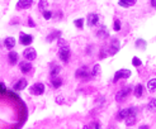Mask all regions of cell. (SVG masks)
Wrapping results in <instances>:
<instances>
[{
	"label": "cell",
	"mask_w": 156,
	"mask_h": 129,
	"mask_svg": "<svg viewBox=\"0 0 156 129\" xmlns=\"http://www.w3.org/2000/svg\"><path fill=\"white\" fill-rule=\"evenodd\" d=\"M42 15H43V18H45L46 20H50V19L52 18V17H54V11H51V10L47 9V10H45V11L42 13Z\"/></svg>",
	"instance_id": "f546056e"
},
{
	"label": "cell",
	"mask_w": 156,
	"mask_h": 129,
	"mask_svg": "<svg viewBox=\"0 0 156 129\" xmlns=\"http://www.w3.org/2000/svg\"><path fill=\"white\" fill-rule=\"evenodd\" d=\"M27 85H28V81H27V78H20V80H18L15 84H14V86H13V89L15 90V91H22V90H24L25 87H27Z\"/></svg>",
	"instance_id": "7c38bea8"
},
{
	"label": "cell",
	"mask_w": 156,
	"mask_h": 129,
	"mask_svg": "<svg viewBox=\"0 0 156 129\" xmlns=\"http://www.w3.org/2000/svg\"><path fill=\"white\" fill-rule=\"evenodd\" d=\"M45 85L42 82H36L33 84L31 87H29V92H31V95H34V96H40V95H43L45 94Z\"/></svg>",
	"instance_id": "277c9868"
},
{
	"label": "cell",
	"mask_w": 156,
	"mask_h": 129,
	"mask_svg": "<svg viewBox=\"0 0 156 129\" xmlns=\"http://www.w3.org/2000/svg\"><path fill=\"white\" fill-rule=\"evenodd\" d=\"M131 74L132 72L129 71L128 68H121L114 74V77H113V81H112V82L116 84V82H118L119 80H122V78L123 80H127L129 76H131Z\"/></svg>",
	"instance_id": "3957f363"
},
{
	"label": "cell",
	"mask_w": 156,
	"mask_h": 129,
	"mask_svg": "<svg viewBox=\"0 0 156 129\" xmlns=\"http://www.w3.org/2000/svg\"><path fill=\"white\" fill-rule=\"evenodd\" d=\"M135 4H136V0H129V1H125V0H121V1H118V5H119V7H123V8L133 7Z\"/></svg>",
	"instance_id": "603a6c76"
},
{
	"label": "cell",
	"mask_w": 156,
	"mask_h": 129,
	"mask_svg": "<svg viewBox=\"0 0 156 129\" xmlns=\"http://www.w3.org/2000/svg\"><path fill=\"white\" fill-rule=\"evenodd\" d=\"M57 46H58V48H62V47H69V43H67L66 39H64V38H58Z\"/></svg>",
	"instance_id": "4dcf8cb0"
},
{
	"label": "cell",
	"mask_w": 156,
	"mask_h": 129,
	"mask_svg": "<svg viewBox=\"0 0 156 129\" xmlns=\"http://www.w3.org/2000/svg\"><path fill=\"white\" fill-rule=\"evenodd\" d=\"M8 61H9L10 66H15L19 61V55L15 51H9V53H8Z\"/></svg>",
	"instance_id": "4fadbf2b"
},
{
	"label": "cell",
	"mask_w": 156,
	"mask_h": 129,
	"mask_svg": "<svg viewBox=\"0 0 156 129\" xmlns=\"http://www.w3.org/2000/svg\"><path fill=\"white\" fill-rule=\"evenodd\" d=\"M60 72H61V66H58V64H55V66L51 68V71H50V75H51V78L57 77Z\"/></svg>",
	"instance_id": "7402d4cb"
},
{
	"label": "cell",
	"mask_w": 156,
	"mask_h": 129,
	"mask_svg": "<svg viewBox=\"0 0 156 129\" xmlns=\"http://www.w3.org/2000/svg\"><path fill=\"white\" fill-rule=\"evenodd\" d=\"M132 64H133L135 67H140V66H142V61H141L137 56H135V57L132 58Z\"/></svg>",
	"instance_id": "1f68e13d"
},
{
	"label": "cell",
	"mask_w": 156,
	"mask_h": 129,
	"mask_svg": "<svg viewBox=\"0 0 156 129\" xmlns=\"http://www.w3.org/2000/svg\"><path fill=\"white\" fill-rule=\"evenodd\" d=\"M135 46H136V48L141 49V51H145L146 47H147V42H146L145 39H142V38H138V39H136Z\"/></svg>",
	"instance_id": "ffe728a7"
},
{
	"label": "cell",
	"mask_w": 156,
	"mask_h": 129,
	"mask_svg": "<svg viewBox=\"0 0 156 129\" xmlns=\"http://www.w3.org/2000/svg\"><path fill=\"white\" fill-rule=\"evenodd\" d=\"M109 129H116V128H114V127H110V128H109Z\"/></svg>",
	"instance_id": "b9f144b4"
},
{
	"label": "cell",
	"mask_w": 156,
	"mask_h": 129,
	"mask_svg": "<svg viewBox=\"0 0 156 129\" xmlns=\"http://www.w3.org/2000/svg\"><path fill=\"white\" fill-rule=\"evenodd\" d=\"M61 36H62V31H58V29H55V31H52L51 33H50L48 36L46 37V41H47L48 43H51L52 41L61 38Z\"/></svg>",
	"instance_id": "9a60e30c"
},
{
	"label": "cell",
	"mask_w": 156,
	"mask_h": 129,
	"mask_svg": "<svg viewBox=\"0 0 156 129\" xmlns=\"http://www.w3.org/2000/svg\"><path fill=\"white\" fill-rule=\"evenodd\" d=\"M119 41H118V38H116V37H113L110 39V43H109V49H108V55L109 56H114V55H117L118 53V51H119Z\"/></svg>",
	"instance_id": "5b68a950"
},
{
	"label": "cell",
	"mask_w": 156,
	"mask_h": 129,
	"mask_svg": "<svg viewBox=\"0 0 156 129\" xmlns=\"http://www.w3.org/2000/svg\"><path fill=\"white\" fill-rule=\"evenodd\" d=\"M62 17H64L62 11H61V10H56L54 13V17H52V18H55L56 20H60V19H62Z\"/></svg>",
	"instance_id": "d6a6232c"
},
{
	"label": "cell",
	"mask_w": 156,
	"mask_h": 129,
	"mask_svg": "<svg viewBox=\"0 0 156 129\" xmlns=\"http://www.w3.org/2000/svg\"><path fill=\"white\" fill-rule=\"evenodd\" d=\"M32 5H33V0H19L15 4V8L17 10H25L29 9Z\"/></svg>",
	"instance_id": "8fae6325"
},
{
	"label": "cell",
	"mask_w": 156,
	"mask_h": 129,
	"mask_svg": "<svg viewBox=\"0 0 156 129\" xmlns=\"http://www.w3.org/2000/svg\"><path fill=\"white\" fill-rule=\"evenodd\" d=\"M96 37H98L99 39H102V41L109 38V31H108V28L104 27V25L100 27V28L98 29V32H96Z\"/></svg>",
	"instance_id": "5bb4252c"
},
{
	"label": "cell",
	"mask_w": 156,
	"mask_h": 129,
	"mask_svg": "<svg viewBox=\"0 0 156 129\" xmlns=\"http://www.w3.org/2000/svg\"><path fill=\"white\" fill-rule=\"evenodd\" d=\"M131 92H132V87L131 86H126V87H123V89H121L116 95V101L123 102L129 95H131Z\"/></svg>",
	"instance_id": "7a4b0ae2"
},
{
	"label": "cell",
	"mask_w": 156,
	"mask_h": 129,
	"mask_svg": "<svg viewBox=\"0 0 156 129\" xmlns=\"http://www.w3.org/2000/svg\"><path fill=\"white\" fill-rule=\"evenodd\" d=\"M19 68H20V71L23 72L24 75H27L29 74V72L32 71V63L31 62H28V61H22V62L19 63Z\"/></svg>",
	"instance_id": "2e32d148"
},
{
	"label": "cell",
	"mask_w": 156,
	"mask_h": 129,
	"mask_svg": "<svg viewBox=\"0 0 156 129\" xmlns=\"http://www.w3.org/2000/svg\"><path fill=\"white\" fill-rule=\"evenodd\" d=\"M136 122H137V109L135 108V110L132 111V114L126 119V125H127V127H132V125L136 124Z\"/></svg>",
	"instance_id": "e0dca14e"
},
{
	"label": "cell",
	"mask_w": 156,
	"mask_h": 129,
	"mask_svg": "<svg viewBox=\"0 0 156 129\" xmlns=\"http://www.w3.org/2000/svg\"><path fill=\"white\" fill-rule=\"evenodd\" d=\"M84 129H90L89 125H84Z\"/></svg>",
	"instance_id": "60d3db41"
},
{
	"label": "cell",
	"mask_w": 156,
	"mask_h": 129,
	"mask_svg": "<svg viewBox=\"0 0 156 129\" xmlns=\"http://www.w3.org/2000/svg\"><path fill=\"white\" fill-rule=\"evenodd\" d=\"M3 91H5V85L3 82H0V92H3Z\"/></svg>",
	"instance_id": "8d00e7d4"
},
{
	"label": "cell",
	"mask_w": 156,
	"mask_h": 129,
	"mask_svg": "<svg viewBox=\"0 0 156 129\" xmlns=\"http://www.w3.org/2000/svg\"><path fill=\"white\" fill-rule=\"evenodd\" d=\"M70 56H71V49H70V47H62V48L58 49V58H60L64 63L69 62Z\"/></svg>",
	"instance_id": "8992f818"
},
{
	"label": "cell",
	"mask_w": 156,
	"mask_h": 129,
	"mask_svg": "<svg viewBox=\"0 0 156 129\" xmlns=\"http://www.w3.org/2000/svg\"><path fill=\"white\" fill-rule=\"evenodd\" d=\"M121 28H122V24H121V20L119 19H114V23H113V31L116 32H119Z\"/></svg>",
	"instance_id": "f1b7e54d"
},
{
	"label": "cell",
	"mask_w": 156,
	"mask_h": 129,
	"mask_svg": "<svg viewBox=\"0 0 156 129\" xmlns=\"http://www.w3.org/2000/svg\"><path fill=\"white\" fill-rule=\"evenodd\" d=\"M138 129H150V127H149V125H146V124H143V125H140Z\"/></svg>",
	"instance_id": "74e56055"
},
{
	"label": "cell",
	"mask_w": 156,
	"mask_h": 129,
	"mask_svg": "<svg viewBox=\"0 0 156 129\" xmlns=\"http://www.w3.org/2000/svg\"><path fill=\"white\" fill-rule=\"evenodd\" d=\"M32 42H33V36L25 34V33H23V32L19 33V43L22 46H29Z\"/></svg>",
	"instance_id": "9c48e42d"
},
{
	"label": "cell",
	"mask_w": 156,
	"mask_h": 129,
	"mask_svg": "<svg viewBox=\"0 0 156 129\" xmlns=\"http://www.w3.org/2000/svg\"><path fill=\"white\" fill-rule=\"evenodd\" d=\"M89 127H90V129H100V124H99V122H94Z\"/></svg>",
	"instance_id": "d590c367"
},
{
	"label": "cell",
	"mask_w": 156,
	"mask_h": 129,
	"mask_svg": "<svg viewBox=\"0 0 156 129\" xmlns=\"http://www.w3.org/2000/svg\"><path fill=\"white\" fill-rule=\"evenodd\" d=\"M107 56H109V55H108V52H105V49H100V53H99V58H100V60H103V58H105Z\"/></svg>",
	"instance_id": "e575fe53"
},
{
	"label": "cell",
	"mask_w": 156,
	"mask_h": 129,
	"mask_svg": "<svg viewBox=\"0 0 156 129\" xmlns=\"http://www.w3.org/2000/svg\"><path fill=\"white\" fill-rule=\"evenodd\" d=\"M56 100H57V104H62V100H64V99H62V98H60V96H58V98L56 99Z\"/></svg>",
	"instance_id": "ab89813d"
},
{
	"label": "cell",
	"mask_w": 156,
	"mask_h": 129,
	"mask_svg": "<svg viewBox=\"0 0 156 129\" xmlns=\"http://www.w3.org/2000/svg\"><path fill=\"white\" fill-rule=\"evenodd\" d=\"M86 24H88V27H95L96 24L99 23V15L96 13H89L88 14V17H86Z\"/></svg>",
	"instance_id": "ba28073f"
},
{
	"label": "cell",
	"mask_w": 156,
	"mask_h": 129,
	"mask_svg": "<svg viewBox=\"0 0 156 129\" xmlns=\"http://www.w3.org/2000/svg\"><path fill=\"white\" fill-rule=\"evenodd\" d=\"M51 85L54 89H58V87H61V85H62V78L61 77H54L51 78Z\"/></svg>",
	"instance_id": "44dd1931"
},
{
	"label": "cell",
	"mask_w": 156,
	"mask_h": 129,
	"mask_svg": "<svg viewBox=\"0 0 156 129\" xmlns=\"http://www.w3.org/2000/svg\"><path fill=\"white\" fill-rule=\"evenodd\" d=\"M15 38L14 37H7L4 39V46H5V48L7 49H9V51H11V49L15 47Z\"/></svg>",
	"instance_id": "ac0fdd59"
},
{
	"label": "cell",
	"mask_w": 156,
	"mask_h": 129,
	"mask_svg": "<svg viewBox=\"0 0 156 129\" xmlns=\"http://www.w3.org/2000/svg\"><path fill=\"white\" fill-rule=\"evenodd\" d=\"M147 110L152 111V113H155L156 111V98L151 99V100L149 101V104H147Z\"/></svg>",
	"instance_id": "484cf974"
},
{
	"label": "cell",
	"mask_w": 156,
	"mask_h": 129,
	"mask_svg": "<svg viewBox=\"0 0 156 129\" xmlns=\"http://www.w3.org/2000/svg\"><path fill=\"white\" fill-rule=\"evenodd\" d=\"M47 7H48V1H46V0L38 1V8H40V10H42V13L45 10H47Z\"/></svg>",
	"instance_id": "4316f807"
},
{
	"label": "cell",
	"mask_w": 156,
	"mask_h": 129,
	"mask_svg": "<svg viewBox=\"0 0 156 129\" xmlns=\"http://www.w3.org/2000/svg\"><path fill=\"white\" fill-rule=\"evenodd\" d=\"M75 77L79 78V80H83V81H89L90 78L93 77L92 70H90L88 66L79 67V68L76 70V72H75Z\"/></svg>",
	"instance_id": "6da1fadb"
},
{
	"label": "cell",
	"mask_w": 156,
	"mask_h": 129,
	"mask_svg": "<svg viewBox=\"0 0 156 129\" xmlns=\"http://www.w3.org/2000/svg\"><path fill=\"white\" fill-rule=\"evenodd\" d=\"M133 110H135V106H131V108H127V109L119 110L118 114H117V119H118V120H126L132 114V111H133Z\"/></svg>",
	"instance_id": "30bf717a"
},
{
	"label": "cell",
	"mask_w": 156,
	"mask_h": 129,
	"mask_svg": "<svg viewBox=\"0 0 156 129\" xmlns=\"http://www.w3.org/2000/svg\"><path fill=\"white\" fill-rule=\"evenodd\" d=\"M99 72H100V64H99V63H95V64H94V67L92 68V75H93V77H94V76H98Z\"/></svg>",
	"instance_id": "83f0119b"
},
{
	"label": "cell",
	"mask_w": 156,
	"mask_h": 129,
	"mask_svg": "<svg viewBox=\"0 0 156 129\" xmlns=\"http://www.w3.org/2000/svg\"><path fill=\"white\" fill-rule=\"evenodd\" d=\"M147 90H149L150 92H154L156 90V78L149 80V82H147Z\"/></svg>",
	"instance_id": "cb8c5ba5"
},
{
	"label": "cell",
	"mask_w": 156,
	"mask_h": 129,
	"mask_svg": "<svg viewBox=\"0 0 156 129\" xmlns=\"http://www.w3.org/2000/svg\"><path fill=\"white\" fill-rule=\"evenodd\" d=\"M23 57H24L28 62H29V61H34L37 58L36 49H34L33 47H27V48L23 51Z\"/></svg>",
	"instance_id": "52a82bcc"
},
{
	"label": "cell",
	"mask_w": 156,
	"mask_h": 129,
	"mask_svg": "<svg viewBox=\"0 0 156 129\" xmlns=\"http://www.w3.org/2000/svg\"><path fill=\"white\" fill-rule=\"evenodd\" d=\"M150 4H151L152 8H156V0H151V1H150Z\"/></svg>",
	"instance_id": "f35d334b"
},
{
	"label": "cell",
	"mask_w": 156,
	"mask_h": 129,
	"mask_svg": "<svg viewBox=\"0 0 156 129\" xmlns=\"http://www.w3.org/2000/svg\"><path fill=\"white\" fill-rule=\"evenodd\" d=\"M84 23H85V19H83V18H78V19L74 20V25H75L78 29H80V31H83Z\"/></svg>",
	"instance_id": "d4e9b609"
},
{
	"label": "cell",
	"mask_w": 156,
	"mask_h": 129,
	"mask_svg": "<svg viewBox=\"0 0 156 129\" xmlns=\"http://www.w3.org/2000/svg\"><path fill=\"white\" fill-rule=\"evenodd\" d=\"M27 25H28V27H31V28H36V27H37V24H36V23H34V20H33V19H32V18H31V17H29V18H28Z\"/></svg>",
	"instance_id": "836d02e7"
},
{
	"label": "cell",
	"mask_w": 156,
	"mask_h": 129,
	"mask_svg": "<svg viewBox=\"0 0 156 129\" xmlns=\"http://www.w3.org/2000/svg\"><path fill=\"white\" fill-rule=\"evenodd\" d=\"M143 91H145V87H143L142 84H137L133 89V95L136 98H142L143 96Z\"/></svg>",
	"instance_id": "d6986e66"
}]
</instances>
